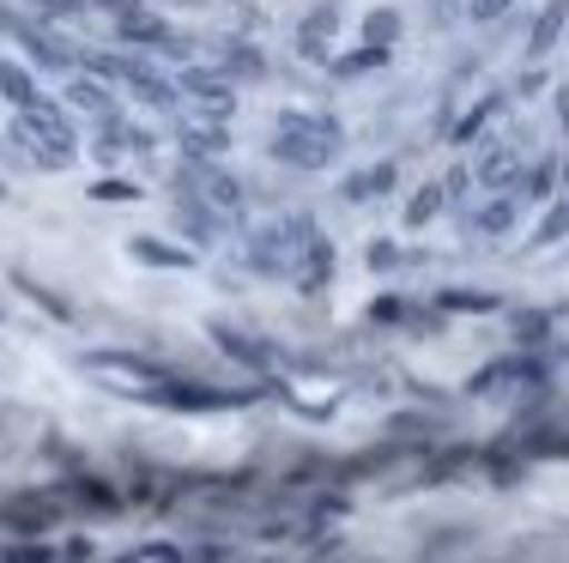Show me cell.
<instances>
[{"instance_id": "7a4b0ae2", "label": "cell", "mask_w": 569, "mask_h": 563, "mask_svg": "<svg viewBox=\"0 0 569 563\" xmlns=\"http://www.w3.org/2000/svg\"><path fill=\"white\" fill-rule=\"evenodd\" d=\"M12 563H49V557H43V552H37V545H24V552H19V557H12Z\"/></svg>"}, {"instance_id": "6da1fadb", "label": "cell", "mask_w": 569, "mask_h": 563, "mask_svg": "<svg viewBox=\"0 0 569 563\" xmlns=\"http://www.w3.org/2000/svg\"><path fill=\"white\" fill-rule=\"evenodd\" d=\"M128 563H182V557H176L170 545H146V552H140V557H128Z\"/></svg>"}]
</instances>
